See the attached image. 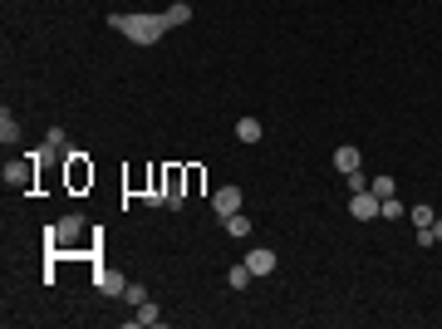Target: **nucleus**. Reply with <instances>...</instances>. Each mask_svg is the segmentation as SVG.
Returning <instances> with one entry per match:
<instances>
[{
	"instance_id": "nucleus-2",
	"label": "nucleus",
	"mask_w": 442,
	"mask_h": 329,
	"mask_svg": "<svg viewBox=\"0 0 442 329\" xmlns=\"http://www.w3.org/2000/svg\"><path fill=\"white\" fill-rule=\"evenodd\" d=\"M35 168H39V157H35V152H30V157H10V162H6V187L30 192V187H35Z\"/></svg>"
},
{
	"instance_id": "nucleus-10",
	"label": "nucleus",
	"mask_w": 442,
	"mask_h": 329,
	"mask_svg": "<svg viewBox=\"0 0 442 329\" xmlns=\"http://www.w3.org/2000/svg\"><path fill=\"white\" fill-rule=\"evenodd\" d=\"M94 285H98L103 295H123V290H128V281L118 276V270H98V276H94Z\"/></svg>"
},
{
	"instance_id": "nucleus-5",
	"label": "nucleus",
	"mask_w": 442,
	"mask_h": 329,
	"mask_svg": "<svg viewBox=\"0 0 442 329\" xmlns=\"http://www.w3.org/2000/svg\"><path fill=\"white\" fill-rule=\"evenodd\" d=\"M241 187H221L216 197H211V206H216V216H231V211H241Z\"/></svg>"
},
{
	"instance_id": "nucleus-4",
	"label": "nucleus",
	"mask_w": 442,
	"mask_h": 329,
	"mask_svg": "<svg viewBox=\"0 0 442 329\" xmlns=\"http://www.w3.org/2000/svg\"><path fill=\"white\" fill-rule=\"evenodd\" d=\"M79 231H84V216H64V222H54V226H49V241H54V246H69Z\"/></svg>"
},
{
	"instance_id": "nucleus-22",
	"label": "nucleus",
	"mask_w": 442,
	"mask_h": 329,
	"mask_svg": "<svg viewBox=\"0 0 442 329\" xmlns=\"http://www.w3.org/2000/svg\"><path fill=\"white\" fill-rule=\"evenodd\" d=\"M432 241H442V216H437V222H432Z\"/></svg>"
},
{
	"instance_id": "nucleus-12",
	"label": "nucleus",
	"mask_w": 442,
	"mask_h": 329,
	"mask_svg": "<svg viewBox=\"0 0 442 329\" xmlns=\"http://www.w3.org/2000/svg\"><path fill=\"white\" fill-rule=\"evenodd\" d=\"M236 138H241V143H260V138H265L260 118H241V123H236Z\"/></svg>"
},
{
	"instance_id": "nucleus-16",
	"label": "nucleus",
	"mask_w": 442,
	"mask_h": 329,
	"mask_svg": "<svg viewBox=\"0 0 442 329\" xmlns=\"http://www.w3.org/2000/svg\"><path fill=\"white\" fill-rule=\"evenodd\" d=\"M157 319H162V310H157L152 300H143V305H138V314H133V324H157Z\"/></svg>"
},
{
	"instance_id": "nucleus-13",
	"label": "nucleus",
	"mask_w": 442,
	"mask_h": 329,
	"mask_svg": "<svg viewBox=\"0 0 442 329\" xmlns=\"http://www.w3.org/2000/svg\"><path fill=\"white\" fill-rule=\"evenodd\" d=\"M162 15H168V25L177 30V25H187V20H192V6H187V0H173V6L162 10Z\"/></svg>"
},
{
	"instance_id": "nucleus-14",
	"label": "nucleus",
	"mask_w": 442,
	"mask_h": 329,
	"mask_svg": "<svg viewBox=\"0 0 442 329\" xmlns=\"http://www.w3.org/2000/svg\"><path fill=\"white\" fill-rule=\"evenodd\" d=\"M432 222H437V211H432L427 202H418V206H413V226H418V231H432Z\"/></svg>"
},
{
	"instance_id": "nucleus-20",
	"label": "nucleus",
	"mask_w": 442,
	"mask_h": 329,
	"mask_svg": "<svg viewBox=\"0 0 442 329\" xmlns=\"http://www.w3.org/2000/svg\"><path fill=\"white\" fill-rule=\"evenodd\" d=\"M123 300H128V305H133V310H138V305H143V300H148V290H143V285H138V281H128V290H123Z\"/></svg>"
},
{
	"instance_id": "nucleus-15",
	"label": "nucleus",
	"mask_w": 442,
	"mask_h": 329,
	"mask_svg": "<svg viewBox=\"0 0 442 329\" xmlns=\"http://www.w3.org/2000/svg\"><path fill=\"white\" fill-rule=\"evenodd\" d=\"M246 281H251V265H246V260L227 270V285H231V290H246Z\"/></svg>"
},
{
	"instance_id": "nucleus-3",
	"label": "nucleus",
	"mask_w": 442,
	"mask_h": 329,
	"mask_svg": "<svg viewBox=\"0 0 442 329\" xmlns=\"http://www.w3.org/2000/svg\"><path fill=\"white\" fill-rule=\"evenodd\" d=\"M349 216H354V222H373V216H378V197L373 192H354L349 197Z\"/></svg>"
},
{
	"instance_id": "nucleus-17",
	"label": "nucleus",
	"mask_w": 442,
	"mask_h": 329,
	"mask_svg": "<svg viewBox=\"0 0 442 329\" xmlns=\"http://www.w3.org/2000/svg\"><path fill=\"white\" fill-rule=\"evenodd\" d=\"M0 138H6V143H20V123L10 118V108L0 114Z\"/></svg>"
},
{
	"instance_id": "nucleus-21",
	"label": "nucleus",
	"mask_w": 442,
	"mask_h": 329,
	"mask_svg": "<svg viewBox=\"0 0 442 329\" xmlns=\"http://www.w3.org/2000/svg\"><path fill=\"white\" fill-rule=\"evenodd\" d=\"M344 182H349V192H369V182H364V172H344Z\"/></svg>"
},
{
	"instance_id": "nucleus-11",
	"label": "nucleus",
	"mask_w": 442,
	"mask_h": 329,
	"mask_svg": "<svg viewBox=\"0 0 442 329\" xmlns=\"http://www.w3.org/2000/svg\"><path fill=\"white\" fill-rule=\"evenodd\" d=\"M221 226H227V236H231V241H246V236H251V222H246L241 211H231V216H221Z\"/></svg>"
},
{
	"instance_id": "nucleus-1",
	"label": "nucleus",
	"mask_w": 442,
	"mask_h": 329,
	"mask_svg": "<svg viewBox=\"0 0 442 329\" xmlns=\"http://www.w3.org/2000/svg\"><path fill=\"white\" fill-rule=\"evenodd\" d=\"M108 30L128 35L133 44H157L173 25H168V15H143V10H133V15H108Z\"/></svg>"
},
{
	"instance_id": "nucleus-6",
	"label": "nucleus",
	"mask_w": 442,
	"mask_h": 329,
	"mask_svg": "<svg viewBox=\"0 0 442 329\" xmlns=\"http://www.w3.org/2000/svg\"><path fill=\"white\" fill-rule=\"evenodd\" d=\"M54 152H64V157L74 152V148H69V133H64V128H49V138H44V148H39L35 157L44 162V157H54Z\"/></svg>"
},
{
	"instance_id": "nucleus-18",
	"label": "nucleus",
	"mask_w": 442,
	"mask_h": 329,
	"mask_svg": "<svg viewBox=\"0 0 442 329\" xmlns=\"http://www.w3.org/2000/svg\"><path fill=\"white\" fill-rule=\"evenodd\" d=\"M378 216H389V222H398V216H403V202H398V197H383V202H378Z\"/></svg>"
},
{
	"instance_id": "nucleus-8",
	"label": "nucleus",
	"mask_w": 442,
	"mask_h": 329,
	"mask_svg": "<svg viewBox=\"0 0 442 329\" xmlns=\"http://www.w3.org/2000/svg\"><path fill=\"white\" fill-rule=\"evenodd\" d=\"M359 162H364V152H359L354 143L335 148V168H339V172H359Z\"/></svg>"
},
{
	"instance_id": "nucleus-9",
	"label": "nucleus",
	"mask_w": 442,
	"mask_h": 329,
	"mask_svg": "<svg viewBox=\"0 0 442 329\" xmlns=\"http://www.w3.org/2000/svg\"><path fill=\"white\" fill-rule=\"evenodd\" d=\"M246 265H251V276H270V270H275V251H265V246H256V251L246 256Z\"/></svg>"
},
{
	"instance_id": "nucleus-7",
	"label": "nucleus",
	"mask_w": 442,
	"mask_h": 329,
	"mask_svg": "<svg viewBox=\"0 0 442 329\" xmlns=\"http://www.w3.org/2000/svg\"><path fill=\"white\" fill-rule=\"evenodd\" d=\"M64 162H69V187H89L94 182V168L84 162V152H69Z\"/></svg>"
},
{
	"instance_id": "nucleus-19",
	"label": "nucleus",
	"mask_w": 442,
	"mask_h": 329,
	"mask_svg": "<svg viewBox=\"0 0 442 329\" xmlns=\"http://www.w3.org/2000/svg\"><path fill=\"white\" fill-rule=\"evenodd\" d=\"M369 192H373V197L383 202V197H394L398 187H394V177H373V182H369Z\"/></svg>"
}]
</instances>
